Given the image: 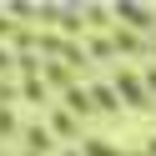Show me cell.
<instances>
[{
    "label": "cell",
    "instance_id": "obj_1",
    "mask_svg": "<svg viewBox=\"0 0 156 156\" xmlns=\"http://www.w3.org/2000/svg\"><path fill=\"white\" fill-rule=\"evenodd\" d=\"M20 141H25V156H45L55 146V136L45 131V126H20Z\"/></svg>",
    "mask_w": 156,
    "mask_h": 156
},
{
    "label": "cell",
    "instance_id": "obj_2",
    "mask_svg": "<svg viewBox=\"0 0 156 156\" xmlns=\"http://www.w3.org/2000/svg\"><path fill=\"white\" fill-rule=\"evenodd\" d=\"M116 86H121V96H126V101H131V106H146V86L136 81L131 71H116Z\"/></svg>",
    "mask_w": 156,
    "mask_h": 156
},
{
    "label": "cell",
    "instance_id": "obj_3",
    "mask_svg": "<svg viewBox=\"0 0 156 156\" xmlns=\"http://www.w3.org/2000/svg\"><path fill=\"white\" fill-rule=\"evenodd\" d=\"M15 136H20V121L10 106H0V141H15Z\"/></svg>",
    "mask_w": 156,
    "mask_h": 156
},
{
    "label": "cell",
    "instance_id": "obj_4",
    "mask_svg": "<svg viewBox=\"0 0 156 156\" xmlns=\"http://www.w3.org/2000/svg\"><path fill=\"white\" fill-rule=\"evenodd\" d=\"M45 131H61V136H81L76 131V121H71V111H51V126Z\"/></svg>",
    "mask_w": 156,
    "mask_h": 156
},
{
    "label": "cell",
    "instance_id": "obj_5",
    "mask_svg": "<svg viewBox=\"0 0 156 156\" xmlns=\"http://www.w3.org/2000/svg\"><path fill=\"white\" fill-rule=\"evenodd\" d=\"M91 96H96V101H101V111H121V106H116V96L106 91V86H91Z\"/></svg>",
    "mask_w": 156,
    "mask_h": 156
},
{
    "label": "cell",
    "instance_id": "obj_6",
    "mask_svg": "<svg viewBox=\"0 0 156 156\" xmlns=\"http://www.w3.org/2000/svg\"><path fill=\"white\" fill-rule=\"evenodd\" d=\"M0 71H10V51H0Z\"/></svg>",
    "mask_w": 156,
    "mask_h": 156
},
{
    "label": "cell",
    "instance_id": "obj_7",
    "mask_svg": "<svg viewBox=\"0 0 156 156\" xmlns=\"http://www.w3.org/2000/svg\"><path fill=\"white\" fill-rule=\"evenodd\" d=\"M146 86H151V96H156V71H146Z\"/></svg>",
    "mask_w": 156,
    "mask_h": 156
},
{
    "label": "cell",
    "instance_id": "obj_8",
    "mask_svg": "<svg viewBox=\"0 0 156 156\" xmlns=\"http://www.w3.org/2000/svg\"><path fill=\"white\" fill-rule=\"evenodd\" d=\"M61 156H81V151H61Z\"/></svg>",
    "mask_w": 156,
    "mask_h": 156
},
{
    "label": "cell",
    "instance_id": "obj_9",
    "mask_svg": "<svg viewBox=\"0 0 156 156\" xmlns=\"http://www.w3.org/2000/svg\"><path fill=\"white\" fill-rule=\"evenodd\" d=\"M15 156H25V151H15Z\"/></svg>",
    "mask_w": 156,
    "mask_h": 156
}]
</instances>
